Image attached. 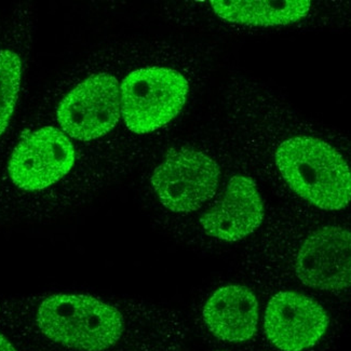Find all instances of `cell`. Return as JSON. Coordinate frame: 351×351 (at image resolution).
<instances>
[{"instance_id": "cell-1", "label": "cell", "mask_w": 351, "mask_h": 351, "mask_svg": "<svg viewBox=\"0 0 351 351\" xmlns=\"http://www.w3.org/2000/svg\"><path fill=\"white\" fill-rule=\"evenodd\" d=\"M0 328L71 351H176L181 334L170 313L75 291L0 300Z\"/></svg>"}, {"instance_id": "cell-2", "label": "cell", "mask_w": 351, "mask_h": 351, "mask_svg": "<svg viewBox=\"0 0 351 351\" xmlns=\"http://www.w3.org/2000/svg\"><path fill=\"white\" fill-rule=\"evenodd\" d=\"M276 165L293 191L321 209H343L350 202L348 165L324 141L289 138L278 147Z\"/></svg>"}, {"instance_id": "cell-3", "label": "cell", "mask_w": 351, "mask_h": 351, "mask_svg": "<svg viewBox=\"0 0 351 351\" xmlns=\"http://www.w3.org/2000/svg\"><path fill=\"white\" fill-rule=\"evenodd\" d=\"M183 75L166 67L136 69L120 87V112L132 132L158 130L180 114L189 95Z\"/></svg>"}, {"instance_id": "cell-4", "label": "cell", "mask_w": 351, "mask_h": 351, "mask_svg": "<svg viewBox=\"0 0 351 351\" xmlns=\"http://www.w3.org/2000/svg\"><path fill=\"white\" fill-rule=\"evenodd\" d=\"M76 165V149L69 136L45 127L19 142L7 163V176L18 191L43 193L66 182Z\"/></svg>"}, {"instance_id": "cell-5", "label": "cell", "mask_w": 351, "mask_h": 351, "mask_svg": "<svg viewBox=\"0 0 351 351\" xmlns=\"http://www.w3.org/2000/svg\"><path fill=\"white\" fill-rule=\"evenodd\" d=\"M217 163L193 148H172L156 167L150 183L156 196L173 213H191L214 196L219 182Z\"/></svg>"}, {"instance_id": "cell-6", "label": "cell", "mask_w": 351, "mask_h": 351, "mask_svg": "<svg viewBox=\"0 0 351 351\" xmlns=\"http://www.w3.org/2000/svg\"><path fill=\"white\" fill-rule=\"evenodd\" d=\"M120 88L114 77H89L62 99L58 120L65 134L89 142L107 134L120 118Z\"/></svg>"}, {"instance_id": "cell-7", "label": "cell", "mask_w": 351, "mask_h": 351, "mask_svg": "<svg viewBox=\"0 0 351 351\" xmlns=\"http://www.w3.org/2000/svg\"><path fill=\"white\" fill-rule=\"evenodd\" d=\"M328 317L316 300L300 293L276 294L265 313V334L281 351H304L326 334Z\"/></svg>"}, {"instance_id": "cell-8", "label": "cell", "mask_w": 351, "mask_h": 351, "mask_svg": "<svg viewBox=\"0 0 351 351\" xmlns=\"http://www.w3.org/2000/svg\"><path fill=\"white\" fill-rule=\"evenodd\" d=\"M350 232L337 226L318 229L306 238L296 258L300 282L317 290H343L350 285Z\"/></svg>"}, {"instance_id": "cell-9", "label": "cell", "mask_w": 351, "mask_h": 351, "mask_svg": "<svg viewBox=\"0 0 351 351\" xmlns=\"http://www.w3.org/2000/svg\"><path fill=\"white\" fill-rule=\"evenodd\" d=\"M263 219L264 204L256 184L247 176H236L221 200L200 217V224L210 237L234 242L254 232Z\"/></svg>"}, {"instance_id": "cell-10", "label": "cell", "mask_w": 351, "mask_h": 351, "mask_svg": "<svg viewBox=\"0 0 351 351\" xmlns=\"http://www.w3.org/2000/svg\"><path fill=\"white\" fill-rule=\"evenodd\" d=\"M204 324L217 339L242 343L252 339L258 322V302L252 291L238 285L221 287L202 311Z\"/></svg>"}, {"instance_id": "cell-11", "label": "cell", "mask_w": 351, "mask_h": 351, "mask_svg": "<svg viewBox=\"0 0 351 351\" xmlns=\"http://www.w3.org/2000/svg\"><path fill=\"white\" fill-rule=\"evenodd\" d=\"M214 12L219 18L252 26L287 25L307 14L311 9L308 0L276 1H212Z\"/></svg>"}, {"instance_id": "cell-12", "label": "cell", "mask_w": 351, "mask_h": 351, "mask_svg": "<svg viewBox=\"0 0 351 351\" xmlns=\"http://www.w3.org/2000/svg\"><path fill=\"white\" fill-rule=\"evenodd\" d=\"M22 62L11 50L0 51V135L8 128L20 93Z\"/></svg>"}, {"instance_id": "cell-13", "label": "cell", "mask_w": 351, "mask_h": 351, "mask_svg": "<svg viewBox=\"0 0 351 351\" xmlns=\"http://www.w3.org/2000/svg\"><path fill=\"white\" fill-rule=\"evenodd\" d=\"M0 351H25L10 333L0 328Z\"/></svg>"}, {"instance_id": "cell-14", "label": "cell", "mask_w": 351, "mask_h": 351, "mask_svg": "<svg viewBox=\"0 0 351 351\" xmlns=\"http://www.w3.org/2000/svg\"><path fill=\"white\" fill-rule=\"evenodd\" d=\"M14 339L22 345L25 351H71L65 350V349L54 348V347L47 346L44 343H35V341H23V339H19L16 337H14Z\"/></svg>"}]
</instances>
